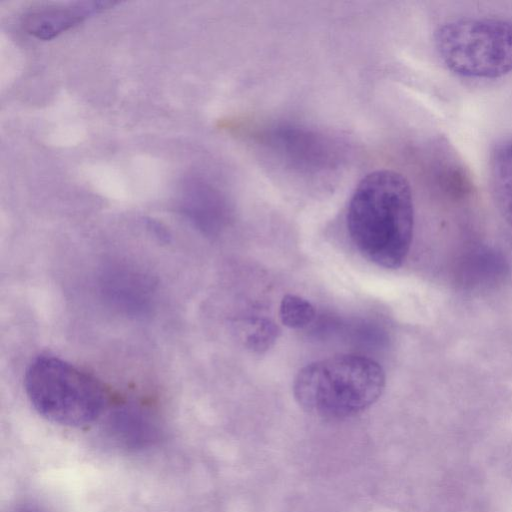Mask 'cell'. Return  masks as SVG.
Returning <instances> with one entry per match:
<instances>
[{"mask_svg":"<svg viewBox=\"0 0 512 512\" xmlns=\"http://www.w3.org/2000/svg\"><path fill=\"white\" fill-rule=\"evenodd\" d=\"M113 5L110 1H85L43 9L30 13L25 27L36 38L49 40Z\"/></svg>","mask_w":512,"mask_h":512,"instance_id":"obj_5","label":"cell"},{"mask_svg":"<svg viewBox=\"0 0 512 512\" xmlns=\"http://www.w3.org/2000/svg\"><path fill=\"white\" fill-rule=\"evenodd\" d=\"M279 333L280 330L274 322L267 319L257 320L247 335V346L255 352H264L274 344Z\"/></svg>","mask_w":512,"mask_h":512,"instance_id":"obj_10","label":"cell"},{"mask_svg":"<svg viewBox=\"0 0 512 512\" xmlns=\"http://www.w3.org/2000/svg\"><path fill=\"white\" fill-rule=\"evenodd\" d=\"M346 221L349 236L364 258L386 269L400 267L413 237L409 182L388 169L367 174L350 198Z\"/></svg>","mask_w":512,"mask_h":512,"instance_id":"obj_1","label":"cell"},{"mask_svg":"<svg viewBox=\"0 0 512 512\" xmlns=\"http://www.w3.org/2000/svg\"><path fill=\"white\" fill-rule=\"evenodd\" d=\"M180 209L195 227L204 232H211L218 226L222 212L217 193L198 179L187 180L182 185Z\"/></svg>","mask_w":512,"mask_h":512,"instance_id":"obj_6","label":"cell"},{"mask_svg":"<svg viewBox=\"0 0 512 512\" xmlns=\"http://www.w3.org/2000/svg\"><path fill=\"white\" fill-rule=\"evenodd\" d=\"M113 286V293L118 299L117 301L134 309L145 306L148 292L145 281L137 279L135 275H120V279L117 278Z\"/></svg>","mask_w":512,"mask_h":512,"instance_id":"obj_9","label":"cell"},{"mask_svg":"<svg viewBox=\"0 0 512 512\" xmlns=\"http://www.w3.org/2000/svg\"><path fill=\"white\" fill-rule=\"evenodd\" d=\"M437 53L453 73L470 78H497L512 72V21L461 18L438 27Z\"/></svg>","mask_w":512,"mask_h":512,"instance_id":"obj_4","label":"cell"},{"mask_svg":"<svg viewBox=\"0 0 512 512\" xmlns=\"http://www.w3.org/2000/svg\"><path fill=\"white\" fill-rule=\"evenodd\" d=\"M279 317L286 327L300 329L314 320L315 309L308 300L297 295L287 294L281 300Z\"/></svg>","mask_w":512,"mask_h":512,"instance_id":"obj_8","label":"cell"},{"mask_svg":"<svg viewBox=\"0 0 512 512\" xmlns=\"http://www.w3.org/2000/svg\"><path fill=\"white\" fill-rule=\"evenodd\" d=\"M24 387L42 417L69 427L94 422L107 403V393L96 378L50 355H41L29 364Z\"/></svg>","mask_w":512,"mask_h":512,"instance_id":"obj_3","label":"cell"},{"mask_svg":"<svg viewBox=\"0 0 512 512\" xmlns=\"http://www.w3.org/2000/svg\"><path fill=\"white\" fill-rule=\"evenodd\" d=\"M489 184L498 210L512 226V137L499 139L491 149Z\"/></svg>","mask_w":512,"mask_h":512,"instance_id":"obj_7","label":"cell"},{"mask_svg":"<svg viewBox=\"0 0 512 512\" xmlns=\"http://www.w3.org/2000/svg\"><path fill=\"white\" fill-rule=\"evenodd\" d=\"M385 373L375 360L339 354L303 367L293 383L297 403L308 413L329 420L353 417L382 395Z\"/></svg>","mask_w":512,"mask_h":512,"instance_id":"obj_2","label":"cell"}]
</instances>
